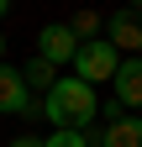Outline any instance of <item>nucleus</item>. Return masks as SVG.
Masks as SVG:
<instances>
[{
	"label": "nucleus",
	"mask_w": 142,
	"mask_h": 147,
	"mask_svg": "<svg viewBox=\"0 0 142 147\" xmlns=\"http://www.w3.org/2000/svg\"><path fill=\"white\" fill-rule=\"evenodd\" d=\"M105 42H111L116 53H142V5L116 11L111 21H105Z\"/></svg>",
	"instance_id": "nucleus-3"
},
{
	"label": "nucleus",
	"mask_w": 142,
	"mask_h": 147,
	"mask_svg": "<svg viewBox=\"0 0 142 147\" xmlns=\"http://www.w3.org/2000/svg\"><path fill=\"white\" fill-rule=\"evenodd\" d=\"M100 147H142V121H137V116L111 121V126L100 131Z\"/></svg>",
	"instance_id": "nucleus-7"
},
{
	"label": "nucleus",
	"mask_w": 142,
	"mask_h": 147,
	"mask_svg": "<svg viewBox=\"0 0 142 147\" xmlns=\"http://www.w3.org/2000/svg\"><path fill=\"white\" fill-rule=\"evenodd\" d=\"M68 32H74V42H95V32H100V16L95 11H79L74 21H63Z\"/></svg>",
	"instance_id": "nucleus-9"
},
{
	"label": "nucleus",
	"mask_w": 142,
	"mask_h": 147,
	"mask_svg": "<svg viewBox=\"0 0 142 147\" xmlns=\"http://www.w3.org/2000/svg\"><path fill=\"white\" fill-rule=\"evenodd\" d=\"M0 110H16V116H32V89L21 79V68L0 63Z\"/></svg>",
	"instance_id": "nucleus-6"
},
{
	"label": "nucleus",
	"mask_w": 142,
	"mask_h": 147,
	"mask_svg": "<svg viewBox=\"0 0 142 147\" xmlns=\"http://www.w3.org/2000/svg\"><path fill=\"white\" fill-rule=\"evenodd\" d=\"M116 63H121V53L111 47V42H79V53H74V79L79 84H111V74H116Z\"/></svg>",
	"instance_id": "nucleus-2"
},
{
	"label": "nucleus",
	"mask_w": 142,
	"mask_h": 147,
	"mask_svg": "<svg viewBox=\"0 0 142 147\" xmlns=\"http://www.w3.org/2000/svg\"><path fill=\"white\" fill-rule=\"evenodd\" d=\"M11 147H42V142H37V137H16Z\"/></svg>",
	"instance_id": "nucleus-11"
},
{
	"label": "nucleus",
	"mask_w": 142,
	"mask_h": 147,
	"mask_svg": "<svg viewBox=\"0 0 142 147\" xmlns=\"http://www.w3.org/2000/svg\"><path fill=\"white\" fill-rule=\"evenodd\" d=\"M42 147H90V137H84V131H53Z\"/></svg>",
	"instance_id": "nucleus-10"
},
{
	"label": "nucleus",
	"mask_w": 142,
	"mask_h": 147,
	"mask_svg": "<svg viewBox=\"0 0 142 147\" xmlns=\"http://www.w3.org/2000/svg\"><path fill=\"white\" fill-rule=\"evenodd\" d=\"M95 110H100L95 89L79 84L74 74H68V79H58V84L47 89V100H42V116L58 126V131H84V126L95 121Z\"/></svg>",
	"instance_id": "nucleus-1"
},
{
	"label": "nucleus",
	"mask_w": 142,
	"mask_h": 147,
	"mask_svg": "<svg viewBox=\"0 0 142 147\" xmlns=\"http://www.w3.org/2000/svg\"><path fill=\"white\" fill-rule=\"evenodd\" d=\"M0 53H5V42H0Z\"/></svg>",
	"instance_id": "nucleus-12"
},
{
	"label": "nucleus",
	"mask_w": 142,
	"mask_h": 147,
	"mask_svg": "<svg viewBox=\"0 0 142 147\" xmlns=\"http://www.w3.org/2000/svg\"><path fill=\"white\" fill-rule=\"evenodd\" d=\"M111 84H116V105L121 110H137L142 105V58H121L116 74H111Z\"/></svg>",
	"instance_id": "nucleus-5"
},
{
	"label": "nucleus",
	"mask_w": 142,
	"mask_h": 147,
	"mask_svg": "<svg viewBox=\"0 0 142 147\" xmlns=\"http://www.w3.org/2000/svg\"><path fill=\"white\" fill-rule=\"evenodd\" d=\"M74 53H79V42H74V32H68L63 21H53V26H42L37 32V58L42 63H74Z\"/></svg>",
	"instance_id": "nucleus-4"
},
{
	"label": "nucleus",
	"mask_w": 142,
	"mask_h": 147,
	"mask_svg": "<svg viewBox=\"0 0 142 147\" xmlns=\"http://www.w3.org/2000/svg\"><path fill=\"white\" fill-rule=\"evenodd\" d=\"M21 79H26V89H32V84H37V89H53V84H58V68L42 63V58H32V63L21 68Z\"/></svg>",
	"instance_id": "nucleus-8"
}]
</instances>
